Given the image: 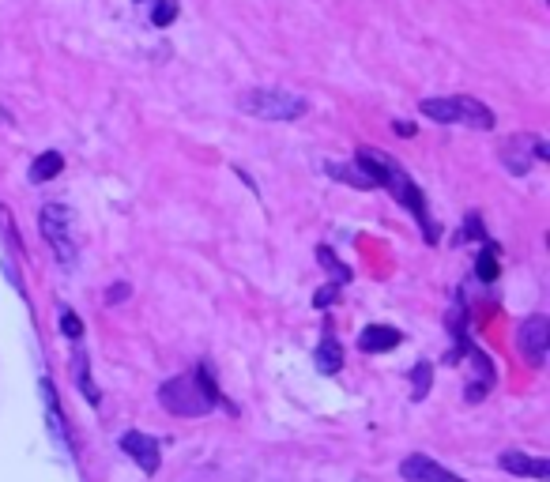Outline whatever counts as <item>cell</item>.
I'll return each instance as SVG.
<instances>
[{
    "mask_svg": "<svg viewBox=\"0 0 550 482\" xmlns=\"http://www.w3.org/2000/svg\"><path fill=\"white\" fill-rule=\"evenodd\" d=\"M419 113L441 125H468V129H494V110L483 106L471 95H449V98H422Z\"/></svg>",
    "mask_w": 550,
    "mask_h": 482,
    "instance_id": "cell-1",
    "label": "cell"
},
{
    "mask_svg": "<svg viewBox=\"0 0 550 482\" xmlns=\"http://www.w3.org/2000/svg\"><path fill=\"white\" fill-rule=\"evenodd\" d=\"M242 110L260 117V121H298L309 110L306 98L291 95V91H275V87H260L242 95Z\"/></svg>",
    "mask_w": 550,
    "mask_h": 482,
    "instance_id": "cell-2",
    "label": "cell"
},
{
    "mask_svg": "<svg viewBox=\"0 0 550 482\" xmlns=\"http://www.w3.org/2000/svg\"><path fill=\"white\" fill-rule=\"evenodd\" d=\"M159 403L166 411H174V415H185V418H196V415H208L211 407V396L204 392L200 385V377H170L166 385L159 388Z\"/></svg>",
    "mask_w": 550,
    "mask_h": 482,
    "instance_id": "cell-3",
    "label": "cell"
},
{
    "mask_svg": "<svg viewBox=\"0 0 550 482\" xmlns=\"http://www.w3.org/2000/svg\"><path fill=\"white\" fill-rule=\"evenodd\" d=\"M38 226H42V238L49 241L53 257L61 264H76V226H72V211L61 208V204H46L42 215H38Z\"/></svg>",
    "mask_w": 550,
    "mask_h": 482,
    "instance_id": "cell-4",
    "label": "cell"
},
{
    "mask_svg": "<svg viewBox=\"0 0 550 482\" xmlns=\"http://www.w3.org/2000/svg\"><path fill=\"white\" fill-rule=\"evenodd\" d=\"M517 343H520V351L528 354L532 362H543V358H547V347H550V321L547 317H528V321L520 324Z\"/></svg>",
    "mask_w": 550,
    "mask_h": 482,
    "instance_id": "cell-5",
    "label": "cell"
},
{
    "mask_svg": "<svg viewBox=\"0 0 550 482\" xmlns=\"http://www.w3.org/2000/svg\"><path fill=\"white\" fill-rule=\"evenodd\" d=\"M121 449L129 452V460L140 464L144 475H155V471H159V441H155V437L140 434V430H129V434L121 437Z\"/></svg>",
    "mask_w": 550,
    "mask_h": 482,
    "instance_id": "cell-6",
    "label": "cell"
},
{
    "mask_svg": "<svg viewBox=\"0 0 550 482\" xmlns=\"http://www.w3.org/2000/svg\"><path fill=\"white\" fill-rule=\"evenodd\" d=\"M400 475H404L407 482H464L460 475L434 464L430 456H407L404 464H400Z\"/></svg>",
    "mask_w": 550,
    "mask_h": 482,
    "instance_id": "cell-7",
    "label": "cell"
},
{
    "mask_svg": "<svg viewBox=\"0 0 550 482\" xmlns=\"http://www.w3.org/2000/svg\"><path fill=\"white\" fill-rule=\"evenodd\" d=\"M502 467L509 471V475H528V479H550V464H547V460H535V456H528V452H517V449L502 452Z\"/></svg>",
    "mask_w": 550,
    "mask_h": 482,
    "instance_id": "cell-8",
    "label": "cell"
},
{
    "mask_svg": "<svg viewBox=\"0 0 550 482\" xmlns=\"http://www.w3.org/2000/svg\"><path fill=\"white\" fill-rule=\"evenodd\" d=\"M400 332L389 328V324H370V328H362V336H358V347L366 354H381V351H392L396 343H400Z\"/></svg>",
    "mask_w": 550,
    "mask_h": 482,
    "instance_id": "cell-9",
    "label": "cell"
},
{
    "mask_svg": "<svg viewBox=\"0 0 550 482\" xmlns=\"http://www.w3.org/2000/svg\"><path fill=\"white\" fill-rule=\"evenodd\" d=\"M313 362H317V370L321 373H340L343 366V347L336 336H324L317 343V351H313Z\"/></svg>",
    "mask_w": 550,
    "mask_h": 482,
    "instance_id": "cell-10",
    "label": "cell"
},
{
    "mask_svg": "<svg viewBox=\"0 0 550 482\" xmlns=\"http://www.w3.org/2000/svg\"><path fill=\"white\" fill-rule=\"evenodd\" d=\"M65 170V159H61V151H46V155H38L31 162V181L34 185H42V181H53V177Z\"/></svg>",
    "mask_w": 550,
    "mask_h": 482,
    "instance_id": "cell-11",
    "label": "cell"
},
{
    "mask_svg": "<svg viewBox=\"0 0 550 482\" xmlns=\"http://www.w3.org/2000/svg\"><path fill=\"white\" fill-rule=\"evenodd\" d=\"M324 170H328L332 177H340V181H347V185H355V189H377V185H373L370 177L362 174L358 166H340V162H328Z\"/></svg>",
    "mask_w": 550,
    "mask_h": 482,
    "instance_id": "cell-12",
    "label": "cell"
},
{
    "mask_svg": "<svg viewBox=\"0 0 550 482\" xmlns=\"http://www.w3.org/2000/svg\"><path fill=\"white\" fill-rule=\"evenodd\" d=\"M174 19H178V0H155L151 23H155V27H170Z\"/></svg>",
    "mask_w": 550,
    "mask_h": 482,
    "instance_id": "cell-13",
    "label": "cell"
},
{
    "mask_svg": "<svg viewBox=\"0 0 550 482\" xmlns=\"http://www.w3.org/2000/svg\"><path fill=\"white\" fill-rule=\"evenodd\" d=\"M411 381H415V400H422V396L430 392V381H434V370H430V362H419V366L411 370Z\"/></svg>",
    "mask_w": 550,
    "mask_h": 482,
    "instance_id": "cell-14",
    "label": "cell"
},
{
    "mask_svg": "<svg viewBox=\"0 0 550 482\" xmlns=\"http://www.w3.org/2000/svg\"><path fill=\"white\" fill-rule=\"evenodd\" d=\"M76 373H80V388H83V396H87V403H98V388L91 385V370H87V354L76 358Z\"/></svg>",
    "mask_w": 550,
    "mask_h": 482,
    "instance_id": "cell-15",
    "label": "cell"
},
{
    "mask_svg": "<svg viewBox=\"0 0 550 482\" xmlns=\"http://www.w3.org/2000/svg\"><path fill=\"white\" fill-rule=\"evenodd\" d=\"M317 260H321L324 268H328V272L336 275V279H340V283H347V279H351V272H347V268H343L340 260L332 257V249H317Z\"/></svg>",
    "mask_w": 550,
    "mask_h": 482,
    "instance_id": "cell-16",
    "label": "cell"
},
{
    "mask_svg": "<svg viewBox=\"0 0 550 482\" xmlns=\"http://www.w3.org/2000/svg\"><path fill=\"white\" fill-rule=\"evenodd\" d=\"M475 268H479V279H486V283H494V279H498V260H494L490 249L479 253V264H475Z\"/></svg>",
    "mask_w": 550,
    "mask_h": 482,
    "instance_id": "cell-17",
    "label": "cell"
},
{
    "mask_svg": "<svg viewBox=\"0 0 550 482\" xmlns=\"http://www.w3.org/2000/svg\"><path fill=\"white\" fill-rule=\"evenodd\" d=\"M61 332H65L68 339H80L83 336V321L76 317V313H68L65 309V313H61Z\"/></svg>",
    "mask_w": 550,
    "mask_h": 482,
    "instance_id": "cell-18",
    "label": "cell"
},
{
    "mask_svg": "<svg viewBox=\"0 0 550 482\" xmlns=\"http://www.w3.org/2000/svg\"><path fill=\"white\" fill-rule=\"evenodd\" d=\"M336 298H340V287H321V290H317V306H321V309L336 306Z\"/></svg>",
    "mask_w": 550,
    "mask_h": 482,
    "instance_id": "cell-19",
    "label": "cell"
},
{
    "mask_svg": "<svg viewBox=\"0 0 550 482\" xmlns=\"http://www.w3.org/2000/svg\"><path fill=\"white\" fill-rule=\"evenodd\" d=\"M125 294H129V287H125V283H117V287H110V302H121Z\"/></svg>",
    "mask_w": 550,
    "mask_h": 482,
    "instance_id": "cell-20",
    "label": "cell"
},
{
    "mask_svg": "<svg viewBox=\"0 0 550 482\" xmlns=\"http://www.w3.org/2000/svg\"><path fill=\"white\" fill-rule=\"evenodd\" d=\"M392 129L400 132V136H415V125H407V121H396V125H392Z\"/></svg>",
    "mask_w": 550,
    "mask_h": 482,
    "instance_id": "cell-21",
    "label": "cell"
}]
</instances>
